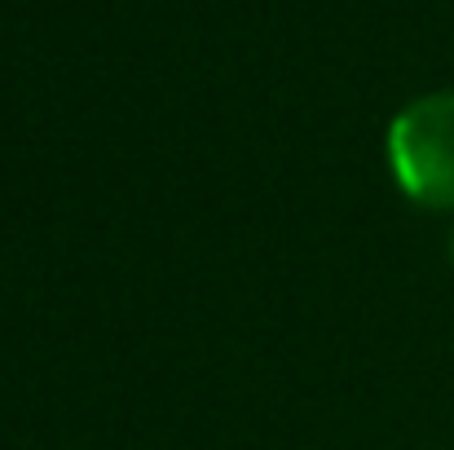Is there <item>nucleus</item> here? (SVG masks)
<instances>
[{"label": "nucleus", "mask_w": 454, "mask_h": 450, "mask_svg": "<svg viewBox=\"0 0 454 450\" xmlns=\"http://www.w3.org/2000/svg\"><path fill=\"white\" fill-rule=\"evenodd\" d=\"M388 168L406 199L454 212V93H424L393 115Z\"/></svg>", "instance_id": "obj_1"}]
</instances>
